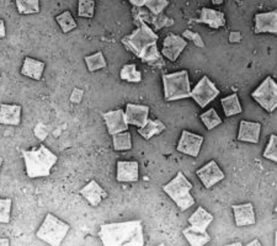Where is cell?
I'll list each match as a JSON object with an SVG mask.
<instances>
[{"label": "cell", "instance_id": "1", "mask_svg": "<svg viewBox=\"0 0 277 246\" xmlns=\"http://www.w3.org/2000/svg\"><path fill=\"white\" fill-rule=\"evenodd\" d=\"M99 238L105 246H143V224L141 220L103 224Z\"/></svg>", "mask_w": 277, "mask_h": 246}, {"label": "cell", "instance_id": "2", "mask_svg": "<svg viewBox=\"0 0 277 246\" xmlns=\"http://www.w3.org/2000/svg\"><path fill=\"white\" fill-rule=\"evenodd\" d=\"M21 155L25 161L26 175L30 179L49 176L51 170L58 161L57 155L46 148L43 144L31 151H22Z\"/></svg>", "mask_w": 277, "mask_h": 246}, {"label": "cell", "instance_id": "3", "mask_svg": "<svg viewBox=\"0 0 277 246\" xmlns=\"http://www.w3.org/2000/svg\"><path fill=\"white\" fill-rule=\"evenodd\" d=\"M163 190L174 201L181 212H185L195 205V199L190 193L192 190V184L186 179L183 171H179L170 182L164 185Z\"/></svg>", "mask_w": 277, "mask_h": 246}, {"label": "cell", "instance_id": "4", "mask_svg": "<svg viewBox=\"0 0 277 246\" xmlns=\"http://www.w3.org/2000/svg\"><path fill=\"white\" fill-rule=\"evenodd\" d=\"M164 99L165 101L183 100L190 97L191 92V83H190L189 71L181 70L171 74H163Z\"/></svg>", "mask_w": 277, "mask_h": 246}, {"label": "cell", "instance_id": "5", "mask_svg": "<svg viewBox=\"0 0 277 246\" xmlns=\"http://www.w3.org/2000/svg\"><path fill=\"white\" fill-rule=\"evenodd\" d=\"M157 41L158 35L145 22L139 23V28H137L132 34L122 38L124 47L141 59L153 44H157Z\"/></svg>", "mask_w": 277, "mask_h": 246}, {"label": "cell", "instance_id": "6", "mask_svg": "<svg viewBox=\"0 0 277 246\" xmlns=\"http://www.w3.org/2000/svg\"><path fill=\"white\" fill-rule=\"evenodd\" d=\"M69 229V224H67L62 219L48 213L44 217L43 223L38 228L36 235H37L38 239L46 242V244L51 246H59L65 236H67Z\"/></svg>", "mask_w": 277, "mask_h": 246}, {"label": "cell", "instance_id": "7", "mask_svg": "<svg viewBox=\"0 0 277 246\" xmlns=\"http://www.w3.org/2000/svg\"><path fill=\"white\" fill-rule=\"evenodd\" d=\"M251 97L267 112H273L277 107V84L275 80L267 77L258 89L251 92Z\"/></svg>", "mask_w": 277, "mask_h": 246}, {"label": "cell", "instance_id": "8", "mask_svg": "<svg viewBox=\"0 0 277 246\" xmlns=\"http://www.w3.org/2000/svg\"><path fill=\"white\" fill-rule=\"evenodd\" d=\"M220 94L219 89L216 88V85L211 82L208 77H202L201 80L196 84V86L190 92V97H192L198 104L201 109L210 105L214 99Z\"/></svg>", "mask_w": 277, "mask_h": 246}, {"label": "cell", "instance_id": "9", "mask_svg": "<svg viewBox=\"0 0 277 246\" xmlns=\"http://www.w3.org/2000/svg\"><path fill=\"white\" fill-rule=\"evenodd\" d=\"M205 138L198 134L191 133V132L184 130L181 132V137L179 139L177 151L183 153V154L190 155V157L197 158L201 151L202 143Z\"/></svg>", "mask_w": 277, "mask_h": 246}, {"label": "cell", "instance_id": "10", "mask_svg": "<svg viewBox=\"0 0 277 246\" xmlns=\"http://www.w3.org/2000/svg\"><path fill=\"white\" fill-rule=\"evenodd\" d=\"M196 175L198 176L206 188H212L214 185L218 184L219 181H222L225 178L224 173L220 170L218 164L214 160H211L210 163H207L205 166L196 171Z\"/></svg>", "mask_w": 277, "mask_h": 246}, {"label": "cell", "instance_id": "11", "mask_svg": "<svg viewBox=\"0 0 277 246\" xmlns=\"http://www.w3.org/2000/svg\"><path fill=\"white\" fill-rule=\"evenodd\" d=\"M187 41L181 36L169 34L165 37L163 43L162 55L169 59V61L175 62L181 55V52L186 48Z\"/></svg>", "mask_w": 277, "mask_h": 246}, {"label": "cell", "instance_id": "12", "mask_svg": "<svg viewBox=\"0 0 277 246\" xmlns=\"http://www.w3.org/2000/svg\"><path fill=\"white\" fill-rule=\"evenodd\" d=\"M148 115H149V107L145 105L127 104L124 110V118L128 125L137 126L138 128L143 127L147 123Z\"/></svg>", "mask_w": 277, "mask_h": 246}, {"label": "cell", "instance_id": "13", "mask_svg": "<svg viewBox=\"0 0 277 246\" xmlns=\"http://www.w3.org/2000/svg\"><path fill=\"white\" fill-rule=\"evenodd\" d=\"M104 119H105L107 132L110 134L121 133V132L128 131V123L124 118V110L118 109L114 111H109V112L103 113Z\"/></svg>", "mask_w": 277, "mask_h": 246}, {"label": "cell", "instance_id": "14", "mask_svg": "<svg viewBox=\"0 0 277 246\" xmlns=\"http://www.w3.org/2000/svg\"><path fill=\"white\" fill-rule=\"evenodd\" d=\"M254 21V31L256 35L264 34V32L275 35L277 34V10L270 11V13L256 14Z\"/></svg>", "mask_w": 277, "mask_h": 246}, {"label": "cell", "instance_id": "15", "mask_svg": "<svg viewBox=\"0 0 277 246\" xmlns=\"http://www.w3.org/2000/svg\"><path fill=\"white\" fill-rule=\"evenodd\" d=\"M261 123L250 122V121H240L239 132H238V140L239 142L258 144L260 140Z\"/></svg>", "mask_w": 277, "mask_h": 246}, {"label": "cell", "instance_id": "16", "mask_svg": "<svg viewBox=\"0 0 277 246\" xmlns=\"http://www.w3.org/2000/svg\"><path fill=\"white\" fill-rule=\"evenodd\" d=\"M234 213V220L237 227H245L255 224V211L253 203H244V205L232 206Z\"/></svg>", "mask_w": 277, "mask_h": 246}, {"label": "cell", "instance_id": "17", "mask_svg": "<svg viewBox=\"0 0 277 246\" xmlns=\"http://www.w3.org/2000/svg\"><path fill=\"white\" fill-rule=\"evenodd\" d=\"M79 193L82 194L92 207L99 206L100 203L103 202V200L107 197V192L104 190L95 180H91L88 185L84 186V187L79 191Z\"/></svg>", "mask_w": 277, "mask_h": 246}, {"label": "cell", "instance_id": "18", "mask_svg": "<svg viewBox=\"0 0 277 246\" xmlns=\"http://www.w3.org/2000/svg\"><path fill=\"white\" fill-rule=\"evenodd\" d=\"M138 163L137 161H117V182L138 181Z\"/></svg>", "mask_w": 277, "mask_h": 246}, {"label": "cell", "instance_id": "19", "mask_svg": "<svg viewBox=\"0 0 277 246\" xmlns=\"http://www.w3.org/2000/svg\"><path fill=\"white\" fill-rule=\"evenodd\" d=\"M198 23H206L211 29H220L225 26V15L222 11L210 8H202L199 17L196 20Z\"/></svg>", "mask_w": 277, "mask_h": 246}, {"label": "cell", "instance_id": "20", "mask_svg": "<svg viewBox=\"0 0 277 246\" xmlns=\"http://www.w3.org/2000/svg\"><path fill=\"white\" fill-rule=\"evenodd\" d=\"M21 111L20 105L0 104V125L19 126L21 122Z\"/></svg>", "mask_w": 277, "mask_h": 246}, {"label": "cell", "instance_id": "21", "mask_svg": "<svg viewBox=\"0 0 277 246\" xmlns=\"http://www.w3.org/2000/svg\"><path fill=\"white\" fill-rule=\"evenodd\" d=\"M44 68H46V64L43 62L37 61V59L31 58V57H26L22 63L21 74L23 77L31 78L34 80H41Z\"/></svg>", "mask_w": 277, "mask_h": 246}, {"label": "cell", "instance_id": "22", "mask_svg": "<svg viewBox=\"0 0 277 246\" xmlns=\"http://www.w3.org/2000/svg\"><path fill=\"white\" fill-rule=\"evenodd\" d=\"M213 222V215L211 213H208L204 207L199 206L196 212H193L189 218L190 226L195 229L201 230V232H206L207 228L210 227V224Z\"/></svg>", "mask_w": 277, "mask_h": 246}, {"label": "cell", "instance_id": "23", "mask_svg": "<svg viewBox=\"0 0 277 246\" xmlns=\"http://www.w3.org/2000/svg\"><path fill=\"white\" fill-rule=\"evenodd\" d=\"M183 234L191 246H204L211 241V236L207 232H201L191 226L185 228Z\"/></svg>", "mask_w": 277, "mask_h": 246}, {"label": "cell", "instance_id": "24", "mask_svg": "<svg viewBox=\"0 0 277 246\" xmlns=\"http://www.w3.org/2000/svg\"><path fill=\"white\" fill-rule=\"evenodd\" d=\"M165 125L160 121V119H147V123L141 128H138V132L141 136L144 138V139L149 140L150 138H153L154 136H158V134L162 133L163 131H165Z\"/></svg>", "mask_w": 277, "mask_h": 246}, {"label": "cell", "instance_id": "25", "mask_svg": "<svg viewBox=\"0 0 277 246\" xmlns=\"http://www.w3.org/2000/svg\"><path fill=\"white\" fill-rule=\"evenodd\" d=\"M220 104H222L224 115L227 117L239 115V113L243 112V107H242V105H240L238 94H232L229 96H225V97H223L222 100H220Z\"/></svg>", "mask_w": 277, "mask_h": 246}, {"label": "cell", "instance_id": "26", "mask_svg": "<svg viewBox=\"0 0 277 246\" xmlns=\"http://www.w3.org/2000/svg\"><path fill=\"white\" fill-rule=\"evenodd\" d=\"M112 143H114V149L116 152L131 151L132 149V136L128 131L112 134Z\"/></svg>", "mask_w": 277, "mask_h": 246}, {"label": "cell", "instance_id": "27", "mask_svg": "<svg viewBox=\"0 0 277 246\" xmlns=\"http://www.w3.org/2000/svg\"><path fill=\"white\" fill-rule=\"evenodd\" d=\"M20 15H34L40 13V0H15Z\"/></svg>", "mask_w": 277, "mask_h": 246}, {"label": "cell", "instance_id": "28", "mask_svg": "<svg viewBox=\"0 0 277 246\" xmlns=\"http://www.w3.org/2000/svg\"><path fill=\"white\" fill-rule=\"evenodd\" d=\"M84 61L86 63V68H88V70L90 71V73H94V71L105 68L107 65L105 57H104L101 51L94 53V55H91V56H86L84 58Z\"/></svg>", "mask_w": 277, "mask_h": 246}, {"label": "cell", "instance_id": "29", "mask_svg": "<svg viewBox=\"0 0 277 246\" xmlns=\"http://www.w3.org/2000/svg\"><path fill=\"white\" fill-rule=\"evenodd\" d=\"M120 78L127 83H141L142 74L137 69L136 64H126L121 69Z\"/></svg>", "mask_w": 277, "mask_h": 246}, {"label": "cell", "instance_id": "30", "mask_svg": "<svg viewBox=\"0 0 277 246\" xmlns=\"http://www.w3.org/2000/svg\"><path fill=\"white\" fill-rule=\"evenodd\" d=\"M199 118L204 122V125L206 126L207 131H212L213 128L218 127L220 123H222V118H220L218 113H217L216 109H210L206 111V112L201 113Z\"/></svg>", "mask_w": 277, "mask_h": 246}, {"label": "cell", "instance_id": "31", "mask_svg": "<svg viewBox=\"0 0 277 246\" xmlns=\"http://www.w3.org/2000/svg\"><path fill=\"white\" fill-rule=\"evenodd\" d=\"M56 21H57V23L59 25V28H61L62 32L63 34H68V32H70L71 30H74L77 28V22L75 20L73 19V16H71L70 11H64V13H62L61 15H57L56 16Z\"/></svg>", "mask_w": 277, "mask_h": 246}, {"label": "cell", "instance_id": "32", "mask_svg": "<svg viewBox=\"0 0 277 246\" xmlns=\"http://www.w3.org/2000/svg\"><path fill=\"white\" fill-rule=\"evenodd\" d=\"M95 13V0H78V16L92 19Z\"/></svg>", "mask_w": 277, "mask_h": 246}, {"label": "cell", "instance_id": "33", "mask_svg": "<svg viewBox=\"0 0 277 246\" xmlns=\"http://www.w3.org/2000/svg\"><path fill=\"white\" fill-rule=\"evenodd\" d=\"M11 199H0V223L8 224L11 218Z\"/></svg>", "mask_w": 277, "mask_h": 246}, {"label": "cell", "instance_id": "34", "mask_svg": "<svg viewBox=\"0 0 277 246\" xmlns=\"http://www.w3.org/2000/svg\"><path fill=\"white\" fill-rule=\"evenodd\" d=\"M263 157L265 159H269V160L276 163L277 161V136L276 134H271L270 140L267 143L266 149L263 153Z\"/></svg>", "mask_w": 277, "mask_h": 246}, {"label": "cell", "instance_id": "35", "mask_svg": "<svg viewBox=\"0 0 277 246\" xmlns=\"http://www.w3.org/2000/svg\"><path fill=\"white\" fill-rule=\"evenodd\" d=\"M150 25H153L154 29L159 31L160 29L170 28V26L174 25V20L170 19V17H166L165 15H163V13H160L158 15H153Z\"/></svg>", "mask_w": 277, "mask_h": 246}, {"label": "cell", "instance_id": "36", "mask_svg": "<svg viewBox=\"0 0 277 246\" xmlns=\"http://www.w3.org/2000/svg\"><path fill=\"white\" fill-rule=\"evenodd\" d=\"M169 5V0H147L144 7H147L148 10L153 15H158L163 13L164 9Z\"/></svg>", "mask_w": 277, "mask_h": 246}, {"label": "cell", "instance_id": "37", "mask_svg": "<svg viewBox=\"0 0 277 246\" xmlns=\"http://www.w3.org/2000/svg\"><path fill=\"white\" fill-rule=\"evenodd\" d=\"M160 58V53H159V50H158V46L157 44H153L149 50L145 52V55L142 57L141 61L143 63H153V62H157L159 61Z\"/></svg>", "mask_w": 277, "mask_h": 246}, {"label": "cell", "instance_id": "38", "mask_svg": "<svg viewBox=\"0 0 277 246\" xmlns=\"http://www.w3.org/2000/svg\"><path fill=\"white\" fill-rule=\"evenodd\" d=\"M183 36L185 38H187V40L192 41L197 47H199V48L205 47L204 40H202L201 35L197 34V32H192L191 30H185V31L183 32Z\"/></svg>", "mask_w": 277, "mask_h": 246}, {"label": "cell", "instance_id": "39", "mask_svg": "<svg viewBox=\"0 0 277 246\" xmlns=\"http://www.w3.org/2000/svg\"><path fill=\"white\" fill-rule=\"evenodd\" d=\"M34 133L40 142H44V139L48 137V127H47L43 122H38L37 125H36Z\"/></svg>", "mask_w": 277, "mask_h": 246}, {"label": "cell", "instance_id": "40", "mask_svg": "<svg viewBox=\"0 0 277 246\" xmlns=\"http://www.w3.org/2000/svg\"><path fill=\"white\" fill-rule=\"evenodd\" d=\"M83 96H84V90L82 89H73V91H71V95H70V103L71 104H80L83 100Z\"/></svg>", "mask_w": 277, "mask_h": 246}, {"label": "cell", "instance_id": "41", "mask_svg": "<svg viewBox=\"0 0 277 246\" xmlns=\"http://www.w3.org/2000/svg\"><path fill=\"white\" fill-rule=\"evenodd\" d=\"M242 41V34L239 31H233L229 34V42L231 43H238Z\"/></svg>", "mask_w": 277, "mask_h": 246}, {"label": "cell", "instance_id": "42", "mask_svg": "<svg viewBox=\"0 0 277 246\" xmlns=\"http://www.w3.org/2000/svg\"><path fill=\"white\" fill-rule=\"evenodd\" d=\"M7 36V29H5V22L4 20L0 19V40L4 38Z\"/></svg>", "mask_w": 277, "mask_h": 246}, {"label": "cell", "instance_id": "43", "mask_svg": "<svg viewBox=\"0 0 277 246\" xmlns=\"http://www.w3.org/2000/svg\"><path fill=\"white\" fill-rule=\"evenodd\" d=\"M135 8H143L147 0H128Z\"/></svg>", "mask_w": 277, "mask_h": 246}, {"label": "cell", "instance_id": "44", "mask_svg": "<svg viewBox=\"0 0 277 246\" xmlns=\"http://www.w3.org/2000/svg\"><path fill=\"white\" fill-rule=\"evenodd\" d=\"M10 245V240L9 239H0V246H9Z\"/></svg>", "mask_w": 277, "mask_h": 246}, {"label": "cell", "instance_id": "45", "mask_svg": "<svg viewBox=\"0 0 277 246\" xmlns=\"http://www.w3.org/2000/svg\"><path fill=\"white\" fill-rule=\"evenodd\" d=\"M246 245H248V246H254V245L261 246V244H260V242L258 241V240H254V241H253V242H249V244H246Z\"/></svg>", "mask_w": 277, "mask_h": 246}, {"label": "cell", "instance_id": "46", "mask_svg": "<svg viewBox=\"0 0 277 246\" xmlns=\"http://www.w3.org/2000/svg\"><path fill=\"white\" fill-rule=\"evenodd\" d=\"M224 0H212V4L214 5H222Z\"/></svg>", "mask_w": 277, "mask_h": 246}, {"label": "cell", "instance_id": "47", "mask_svg": "<svg viewBox=\"0 0 277 246\" xmlns=\"http://www.w3.org/2000/svg\"><path fill=\"white\" fill-rule=\"evenodd\" d=\"M242 246V242H235V244H231V246Z\"/></svg>", "mask_w": 277, "mask_h": 246}, {"label": "cell", "instance_id": "48", "mask_svg": "<svg viewBox=\"0 0 277 246\" xmlns=\"http://www.w3.org/2000/svg\"><path fill=\"white\" fill-rule=\"evenodd\" d=\"M3 161H4V159H3L2 157H0V169H2V165H3Z\"/></svg>", "mask_w": 277, "mask_h": 246}, {"label": "cell", "instance_id": "49", "mask_svg": "<svg viewBox=\"0 0 277 246\" xmlns=\"http://www.w3.org/2000/svg\"><path fill=\"white\" fill-rule=\"evenodd\" d=\"M0 80H2V77H0Z\"/></svg>", "mask_w": 277, "mask_h": 246}]
</instances>
